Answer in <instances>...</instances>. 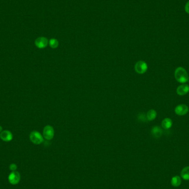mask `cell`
<instances>
[{"mask_svg": "<svg viewBox=\"0 0 189 189\" xmlns=\"http://www.w3.org/2000/svg\"><path fill=\"white\" fill-rule=\"evenodd\" d=\"M175 78L177 81L181 83H186L189 80V75L187 71L183 67H178L175 71Z\"/></svg>", "mask_w": 189, "mask_h": 189, "instance_id": "obj_1", "label": "cell"}, {"mask_svg": "<svg viewBox=\"0 0 189 189\" xmlns=\"http://www.w3.org/2000/svg\"><path fill=\"white\" fill-rule=\"evenodd\" d=\"M29 139L33 143L35 144H40L44 141L42 134L37 131H33L29 135Z\"/></svg>", "mask_w": 189, "mask_h": 189, "instance_id": "obj_2", "label": "cell"}, {"mask_svg": "<svg viewBox=\"0 0 189 189\" xmlns=\"http://www.w3.org/2000/svg\"><path fill=\"white\" fill-rule=\"evenodd\" d=\"M134 69L138 74H144L147 71V64L144 61H139L135 64Z\"/></svg>", "mask_w": 189, "mask_h": 189, "instance_id": "obj_3", "label": "cell"}, {"mask_svg": "<svg viewBox=\"0 0 189 189\" xmlns=\"http://www.w3.org/2000/svg\"><path fill=\"white\" fill-rule=\"evenodd\" d=\"M43 137L46 140H51L54 136V130L53 127L49 125L46 126L43 129Z\"/></svg>", "mask_w": 189, "mask_h": 189, "instance_id": "obj_4", "label": "cell"}, {"mask_svg": "<svg viewBox=\"0 0 189 189\" xmlns=\"http://www.w3.org/2000/svg\"><path fill=\"white\" fill-rule=\"evenodd\" d=\"M21 179V175L18 171H14L10 173L9 176V183L12 185L19 184Z\"/></svg>", "mask_w": 189, "mask_h": 189, "instance_id": "obj_5", "label": "cell"}, {"mask_svg": "<svg viewBox=\"0 0 189 189\" xmlns=\"http://www.w3.org/2000/svg\"><path fill=\"white\" fill-rule=\"evenodd\" d=\"M188 112L189 107L184 104H181L175 107V112L177 115L184 116L186 115Z\"/></svg>", "mask_w": 189, "mask_h": 189, "instance_id": "obj_6", "label": "cell"}, {"mask_svg": "<svg viewBox=\"0 0 189 189\" xmlns=\"http://www.w3.org/2000/svg\"><path fill=\"white\" fill-rule=\"evenodd\" d=\"M48 44V39L45 37H41L38 38L35 41V44L39 49L46 48Z\"/></svg>", "mask_w": 189, "mask_h": 189, "instance_id": "obj_7", "label": "cell"}, {"mask_svg": "<svg viewBox=\"0 0 189 189\" xmlns=\"http://www.w3.org/2000/svg\"><path fill=\"white\" fill-rule=\"evenodd\" d=\"M189 92V86L187 84L183 83L179 86L176 89V93L180 96H184Z\"/></svg>", "mask_w": 189, "mask_h": 189, "instance_id": "obj_8", "label": "cell"}, {"mask_svg": "<svg viewBox=\"0 0 189 189\" xmlns=\"http://www.w3.org/2000/svg\"><path fill=\"white\" fill-rule=\"evenodd\" d=\"M0 138L5 142H9L12 140L13 135L9 131H4L0 134Z\"/></svg>", "mask_w": 189, "mask_h": 189, "instance_id": "obj_9", "label": "cell"}, {"mask_svg": "<svg viewBox=\"0 0 189 189\" xmlns=\"http://www.w3.org/2000/svg\"><path fill=\"white\" fill-rule=\"evenodd\" d=\"M163 133V131L161 128L158 126H155L153 128L151 131V134L155 138H160Z\"/></svg>", "mask_w": 189, "mask_h": 189, "instance_id": "obj_10", "label": "cell"}, {"mask_svg": "<svg viewBox=\"0 0 189 189\" xmlns=\"http://www.w3.org/2000/svg\"><path fill=\"white\" fill-rule=\"evenodd\" d=\"M173 125V121L170 118H166L163 120L161 122L162 127L165 129H169Z\"/></svg>", "mask_w": 189, "mask_h": 189, "instance_id": "obj_11", "label": "cell"}, {"mask_svg": "<svg viewBox=\"0 0 189 189\" xmlns=\"http://www.w3.org/2000/svg\"><path fill=\"white\" fill-rule=\"evenodd\" d=\"M171 184L174 187H178L181 184V178L179 176H174L171 180Z\"/></svg>", "mask_w": 189, "mask_h": 189, "instance_id": "obj_12", "label": "cell"}, {"mask_svg": "<svg viewBox=\"0 0 189 189\" xmlns=\"http://www.w3.org/2000/svg\"><path fill=\"white\" fill-rule=\"evenodd\" d=\"M157 115V113L155 110H150L148 111L146 117H147V120L149 121H151L154 120L156 118Z\"/></svg>", "mask_w": 189, "mask_h": 189, "instance_id": "obj_13", "label": "cell"}, {"mask_svg": "<svg viewBox=\"0 0 189 189\" xmlns=\"http://www.w3.org/2000/svg\"><path fill=\"white\" fill-rule=\"evenodd\" d=\"M181 176L184 180H189V166H186L182 170Z\"/></svg>", "mask_w": 189, "mask_h": 189, "instance_id": "obj_14", "label": "cell"}, {"mask_svg": "<svg viewBox=\"0 0 189 189\" xmlns=\"http://www.w3.org/2000/svg\"><path fill=\"white\" fill-rule=\"evenodd\" d=\"M49 46L53 49L56 48L59 46V42L56 39H51L49 41Z\"/></svg>", "mask_w": 189, "mask_h": 189, "instance_id": "obj_15", "label": "cell"}, {"mask_svg": "<svg viewBox=\"0 0 189 189\" xmlns=\"http://www.w3.org/2000/svg\"><path fill=\"white\" fill-rule=\"evenodd\" d=\"M17 168V166L15 164H11L9 165V169L12 171L16 170Z\"/></svg>", "mask_w": 189, "mask_h": 189, "instance_id": "obj_16", "label": "cell"}, {"mask_svg": "<svg viewBox=\"0 0 189 189\" xmlns=\"http://www.w3.org/2000/svg\"><path fill=\"white\" fill-rule=\"evenodd\" d=\"M185 11L189 14V1L187 2V4L185 5Z\"/></svg>", "mask_w": 189, "mask_h": 189, "instance_id": "obj_17", "label": "cell"}, {"mask_svg": "<svg viewBox=\"0 0 189 189\" xmlns=\"http://www.w3.org/2000/svg\"><path fill=\"white\" fill-rule=\"evenodd\" d=\"M2 131V127L0 126V132H1Z\"/></svg>", "mask_w": 189, "mask_h": 189, "instance_id": "obj_18", "label": "cell"}]
</instances>
